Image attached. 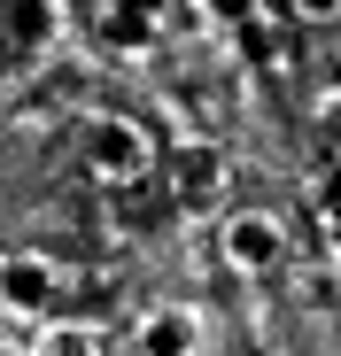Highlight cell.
<instances>
[{"instance_id": "obj_9", "label": "cell", "mask_w": 341, "mask_h": 356, "mask_svg": "<svg viewBox=\"0 0 341 356\" xmlns=\"http://www.w3.org/2000/svg\"><path fill=\"white\" fill-rule=\"evenodd\" d=\"M318 132L341 147V93H326V101H318Z\"/></svg>"}, {"instance_id": "obj_7", "label": "cell", "mask_w": 341, "mask_h": 356, "mask_svg": "<svg viewBox=\"0 0 341 356\" xmlns=\"http://www.w3.org/2000/svg\"><path fill=\"white\" fill-rule=\"evenodd\" d=\"M109 39H117L125 54H148V47H155V16H148V8H132V0H125V8L109 16Z\"/></svg>"}, {"instance_id": "obj_3", "label": "cell", "mask_w": 341, "mask_h": 356, "mask_svg": "<svg viewBox=\"0 0 341 356\" xmlns=\"http://www.w3.org/2000/svg\"><path fill=\"white\" fill-rule=\"evenodd\" d=\"M170 194H179L187 209H209V202L225 194V155H217L209 140H187L179 155H170Z\"/></svg>"}, {"instance_id": "obj_8", "label": "cell", "mask_w": 341, "mask_h": 356, "mask_svg": "<svg viewBox=\"0 0 341 356\" xmlns=\"http://www.w3.org/2000/svg\"><path fill=\"white\" fill-rule=\"evenodd\" d=\"M39 356H93V333H78V325H54Z\"/></svg>"}, {"instance_id": "obj_2", "label": "cell", "mask_w": 341, "mask_h": 356, "mask_svg": "<svg viewBox=\"0 0 341 356\" xmlns=\"http://www.w3.org/2000/svg\"><path fill=\"white\" fill-rule=\"evenodd\" d=\"M279 256H287V232H279V217H264V209L225 217V264H233V271H271Z\"/></svg>"}, {"instance_id": "obj_1", "label": "cell", "mask_w": 341, "mask_h": 356, "mask_svg": "<svg viewBox=\"0 0 341 356\" xmlns=\"http://www.w3.org/2000/svg\"><path fill=\"white\" fill-rule=\"evenodd\" d=\"M86 163H93V178H109V186H132V178L148 170V140H140V124H93L86 132Z\"/></svg>"}, {"instance_id": "obj_6", "label": "cell", "mask_w": 341, "mask_h": 356, "mask_svg": "<svg viewBox=\"0 0 341 356\" xmlns=\"http://www.w3.org/2000/svg\"><path fill=\"white\" fill-rule=\"evenodd\" d=\"M8 31H16L24 47H39V39L63 31V8H54V0H16V8H8Z\"/></svg>"}, {"instance_id": "obj_11", "label": "cell", "mask_w": 341, "mask_h": 356, "mask_svg": "<svg viewBox=\"0 0 341 356\" xmlns=\"http://www.w3.org/2000/svg\"><path fill=\"white\" fill-rule=\"evenodd\" d=\"M295 16H310V24H326V16H341V0H295Z\"/></svg>"}, {"instance_id": "obj_10", "label": "cell", "mask_w": 341, "mask_h": 356, "mask_svg": "<svg viewBox=\"0 0 341 356\" xmlns=\"http://www.w3.org/2000/svg\"><path fill=\"white\" fill-rule=\"evenodd\" d=\"M209 16H225V24H241V16H256V0H209Z\"/></svg>"}, {"instance_id": "obj_5", "label": "cell", "mask_w": 341, "mask_h": 356, "mask_svg": "<svg viewBox=\"0 0 341 356\" xmlns=\"http://www.w3.org/2000/svg\"><path fill=\"white\" fill-rule=\"evenodd\" d=\"M140 356H194V318H187V310H148Z\"/></svg>"}, {"instance_id": "obj_4", "label": "cell", "mask_w": 341, "mask_h": 356, "mask_svg": "<svg viewBox=\"0 0 341 356\" xmlns=\"http://www.w3.org/2000/svg\"><path fill=\"white\" fill-rule=\"evenodd\" d=\"M0 302H8L16 318H47V310H54V264L8 256V264H0Z\"/></svg>"}]
</instances>
